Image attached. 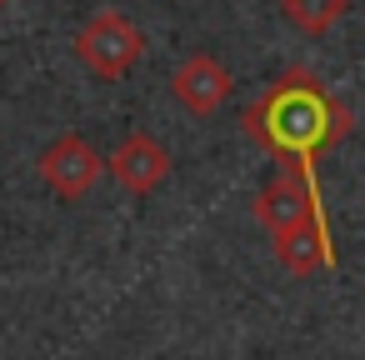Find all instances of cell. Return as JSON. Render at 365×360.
<instances>
[{
  "label": "cell",
  "mask_w": 365,
  "mask_h": 360,
  "mask_svg": "<svg viewBox=\"0 0 365 360\" xmlns=\"http://www.w3.org/2000/svg\"><path fill=\"white\" fill-rule=\"evenodd\" d=\"M76 61L101 81H120L145 61V31L125 11L106 6L76 31Z\"/></svg>",
  "instance_id": "2"
},
{
  "label": "cell",
  "mask_w": 365,
  "mask_h": 360,
  "mask_svg": "<svg viewBox=\"0 0 365 360\" xmlns=\"http://www.w3.org/2000/svg\"><path fill=\"white\" fill-rule=\"evenodd\" d=\"M245 130L255 140H265L275 155H285L290 165L315 170V150L350 135V110L335 106L310 76L295 71V76L275 81V91L260 106H250Z\"/></svg>",
  "instance_id": "1"
},
{
  "label": "cell",
  "mask_w": 365,
  "mask_h": 360,
  "mask_svg": "<svg viewBox=\"0 0 365 360\" xmlns=\"http://www.w3.org/2000/svg\"><path fill=\"white\" fill-rule=\"evenodd\" d=\"M170 91H175V101L190 110V115H215L225 101H230V91H235V81H230V71L215 61V56H190L175 76H170Z\"/></svg>",
  "instance_id": "6"
},
{
  "label": "cell",
  "mask_w": 365,
  "mask_h": 360,
  "mask_svg": "<svg viewBox=\"0 0 365 360\" xmlns=\"http://www.w3.org/2000/svg\"><path fill=\"white\" fill-rule=\"evenodd\" d=\"M6 6H11V0H0V11H6Z\"/></svg>",
  "instance_id": "8"
},
{
  "label": "cell",
  "mask_w": 365,
  "mask_h": 360,
  "mask_svg": "<svg viewBox=\"0 0 365 360\" xmlns=\"http://www.w3.org/2000/svg\"><path fill=\"white\" fill-rule=\"evenodd\" d=\"M106 175V160L96 155L91 140L81 135H61L41 150V180L61 195V200H81L86 190H96V180Z\"/></svg>",
  "instance_id": "4"
},
{
  "label": "cell",
  "mask_w": 365,
  "mask_h": 360,
  "mask_svg": "<svg viewBox=\"0 0 365 360\" xmlns=\"http://www.w3.org/2000/svg\"><path fill=\"white\" fill-rule=\"evenodd\" d=\"M280 16L305 36H325L350 16V0H280Z\"/></svg>",
  "instance_id": "7"
},
{
  "label": "cell",
  "mask_w": 365,
  "mask_h": 360,
  "mask_svg": "<svg viewBox=\"0 0 365 360\" xmlns=\"http://www.w3.org/2000/svg\"><path fill=\"white\" fill-rule=\"evenodd\" d=\"M255 215L270 225L275 240H285V235H295V230H305V225H325V205L310 195L300 165L275 170V180H270V185L260 190V200H255ZM325 230H330V225H325Z\"/></svg>",
  "instance_id": "3"
},
{
  "label": "cell",
  "mask_w": 365,
  "mask_h": 360,
  "mask_svg": "<svg viewBox=\"0 0 365 360\" xmlns=\"http://www.w3.org/2000/svg\"><path fill=\"white\" fill-rule=\"evenodd\" d=\"M106 170L120 180V190H130V195H150V190L170 175V150H165L155 135L135 130V135H125V140L115 145V155L106 160Z\"/></svg>",
  "instance_id": "5"
}]
</instances>
